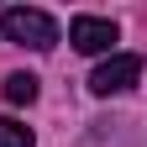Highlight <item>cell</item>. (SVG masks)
I'll return each instance as SVG.
<instances>
[{
  "instance_id": "obj_1",
  "label": "cell",
  "mask_w": 147,
  "mask_h": 147,
  "mask_svg": "<svg viewBox=\"0 0 147 147\" xmlns=\"http://www.w3.org/2000/svg\"><path fill=\"white\" fill-rule=\"evenodd\" d=\"M0 37H5V42H21V47L47 53V47H58V21H53L47 11L16 5V11H5V16H0Z\"/></svg>"
},
{
  "instance_id": "obj_2",
  "label": "cell",
  "mask_w": 147,
  "mask_h": 147,
  "mask_svg": "<svg viewBox=\"0 0 147 147\" xmlns=\"http://www.w3.org/2000/svg\"><path fill=\"white\" fill-rule=\"evenodd\" d=\"M137 79H142V58L137 53H116V58H105L89 74V89H95V95H121V89H131Z\"/></svg>"
},
{
  "instance_id": "obj_3",
  "label": "cell",
  "mask_w": 147,
  "mask_h": 147,
  "mask_svg": "<svg viewBox=\"0 0 147 147\" xmlns=\"http://www.w3.org/2000/svg\"><path fill=\"white\" fill-rule=\"evenodd\" d=\"M68 42L79 53H110L116 21H105V16H74V21H68Z\"/></svg>"
},
{
  "instance_id": "obj_4",
  "label": "cell",
  "mask_w": 147,
  "mask_h": 147,
  "mask_svg": "<svg viewBox=\"0 0 147 147\" xmlns=\"http://www.w3.org/2000/svg\"><path fill=\"white\" fill-rule=\"evenodd\" d=\"M5 100L11 105H32L37 100V79H32V74H11V79H5Z\"/></svg>"
},
{
  "instance_id": "obj_5",
  "label": "cell",
  "mask_w": 147,
  "mask_h": 147,
  "mask_svg": "<svg viewBox=\"0 0 147 147\" xmlns=\"http://www.w3.org/2000/svg\"><path fill=\"white\" fill-rule=\"evenodd\" d=\"M37 137H32V126H21V121H11V116H0V147H32Z\"/></svg>"
}]
</instances>
